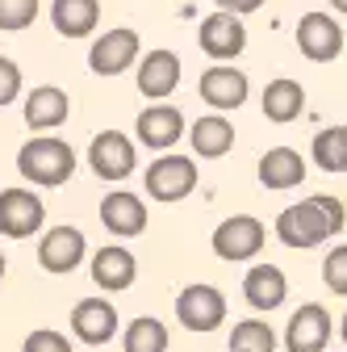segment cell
Returning a JSON list of instances; mask_svg holds the SVG:
<instances>
[{
  "instance_id": "5",
  "label": "cell",
  "mask_w": 347,
  "mask_h": 352,
  "mask_svg": "<svg viewBox=\"0 0 347 352\" xmlns=\"http://www.w3.org/2000/svg\"><path fill=\"white\" fill-rule=\"evenodd\" d=\"M47 223V206L34 189H0V235L5 239H29Z\"/></svg>"
},
{
  "instance_id": "9",
  "label": "cell",
  "mask_w": 347,
  "mask_h": 352,
  "mask_svg": "<svg viewBox=\"0 0 347 352\" xmlns=\"http://www.w3.org/2000/svg\"><path fill=\"white\" fill-rule=\"evenodd\" d=\"M84 252H88V243H84L80 227H51L38 243V264L55 277H67L84 264Z\"/></svg>"
},
{
  "instance_id": "7",
  "label": "cell",
  "mask_w": 347,
  "mask_h": 352,
  "mask_svg": "<svg viewBox=\"0 0 347 352\" xmlns=\"http://www.w3.org/2000/svg\"><path fill=\"white\" fill-rule=\"evenodd\" d=\"M197 42H201V51H205L209 59L230 63V59H239V55H243V47H247V30H243L239 13L218 9V13H209V17L201 21Z\"/></svg>"
},
{
  "instance_id": "31",
  "label": "cell",
  "mask_w": 347,
  "mask_h": 352,
  "mask_svg": "<svg viewBox=\"0 0 347 352\" xmlns=\"http://www.w3.org/2000/svg\"><path fill=\"white\" fill-rule=\"evenodd\" d=\"M17 97H21V67H17L13 59L0 55V109L13 105Z\"/></svg>"
},
{
  "instance_id": "29",
  "label": "cell",
  "mask_w": 347,
  "mask_h": 352,
  "mask_svg": "<svg viewBox=\"0 0 347 352\" xmlns=\"http://www.w3.org/2000/svg\"><path fill=\"white\" fill-rule=\"evenodd\" d=\"M322 281H326L331 294L347 298V243H339V248L326 252V260H322Z\"/></svg>"
},
{
  "instance_id": "37",
  "label": "cell",
  "mask_w": 347,
  "mask_h": 352,
  "mask_svg": "<svg viewBox=\"0 0 347 352\" xmlns=\"http://www.w3.org/2000/svg\"><path fill=\"white\" fill-rule=\"evenodd\" d=\"M343 130H347V126H343Z\"/></svg>"
},
{
  "instance_id": "35",
  "label": "cell",
  "mask_w": 347,
  "mask_h": 352,
  "mask_svg": "<svg viewBox=\"0 0 347 352\" xmlns=\"http://www.w3.org/2000/svg\"><path fill=\"white\" fill-rule=\"evenodd\" d=\"M0 281H5V256H0Z\"/></svg>"
},
{
  "instance_id": "10",
  "label": "cell",
  "mask_w": 347,
  "mask_h": 352,
  "mask_svg": "<svg viewBox=\"0 0 347 352\" xmlns=\"http://www.w3.org/2000/svg\"><path fill=\"white\" fill-rule=\"evenodd\" d=\"M264 223L251 214H230L226 223H218V231H213V252H218L222 260H251L259 248H264Z\"/></svg>"
},
{
  "instance_id": "32",
  "label": "cell",
  "mask_w": 347,
  "mask_h": 352,
  "mask_svg": "<svg viewBox=\"0 0 347 352\" xmlns=\"http://www.w3.org/2000/svg\"><path fill=\"white\" fill-rule=\"evenodd\" d=\"M213 5H218V9H226V13H255L259 5H268V0H213Z\"/></svg>"
},
{
  "instance_id": "16",
  "label": "cell",
  "mask_w": 347,
  "mask_h": 352,
  "mask_svg": "<svg viewBox=\"0 0 347 352\" xmlns=\"http://www.w3.org/2000/svg\"><path fill=\"white\" fill-rule=\"evenodd\" d=\"M101 223H105V231L117 235V239L143 235V231H147V206H143V197H134V193L113 189V193L101 201Z\"/></svg>"
},
{
  "instance_id": "26",
  "label": "cell",
  "mask_w": 347,
  "mask_h": 352,
  "mask_svg": "<svg viewBox=\"0 0 347 352\" xmlns=\"http://www.w3.org/2000/svg\"><path fill=\"white\" fill-rule=\"evenodd\" d=\"M314 164L322 172H347V130L331 126L314 135Z\"/></svg>"
},
{
  "instance_id": "19",
  "label": "cell",
  "mask_w": 347,
  "mask_h": 352,
  "mask_svg": "<svg viewBox=\"0 0 347 352\" xmlns=\"http://www.w3.org/2000/svg\"><path fill=\"white\" fill-rule=\"evenodd\" d=\"M67 113H71V101L55 84H38L25 97V126L29 130H59L67 122Z\"/></svg>"
},
{
  "instance_id": "2",
  "label": "cell",
  "mask_w": 347,
  "mask_h": 352,
  "mask_svg": "<svg viewBox=\"0 0 347 352\" xmlns=\"http://www.w3.org/2000/svg\"><path fill=\"white\" fill-rule=\"evenodd\" d=\"M17 172H21V181H34V185L55 189V185L71 181V172H75V151H71L63 139H55V135L29 139V143L17 151Z\"/></svg>"
},
{
  "instance_id": "27",
  "label": "cell",
  "mask_w": 347,
  "mask_h": 352,
  "mask_svg": "<svg viewBox=\"0 0 347 352\" xmlns=\"http://www.w3.org/2000/svg\"><path fill=\"white\" fill-rule=\"evenodd\" d=\"M230 348H247V352H276V331L264 319H243L230 331Z\"/></svg>"
},
{
  "instance_id": "4",
  "label": "cell",
  "mask_w": 347,
  "mask_h": 352,
  "mask_svg": "<svg viewBox=\"0 0 347 352\" xmlns=\"http://www.w3.org/2000/svg\"><path fill=\"white\" fill-rule=\"evenodd\" d=\"M176 319H180L189 331H201V336L218 331L222 319H226V298H222V289H213V285H205V281L180 289V298H176Z\"/></svg>"
},
{
  "instance_id": "25",
  "label": "cell",
  "mask_w": 347,
  "mask_h": 352,
  "mask_svg": "<svg viewBox=\"0 0 347 352\" xmlns=\"http://www.w3.org/2000/svg\"><path fill=\"white\" fill-rule=\"evenodd\" d=\"M121 352H167V327L151 315L134 319L121 336Z\"/></svg>"
},
{
  "instance_id": "30",
  "label": "cell",
  "mask_w": 347,
  "mask_h": 352,
  "mask_svg": "<svg viewBox=\"0 0 347 352\" xmlns=\"http://www.w3.org/2000/svg\"><path fill=\"white\" fill-rule=\"evenodd\" d=\"M21 352H71V344H67V336H59L51 327H38V331L25 336Z\"/></svg>"
},
{
  "instance_id": "22",
  "label": "cell",
  "mask_w": 347,
  "mask_h": 352,
  "mask_svg": "<svg viewBox=\"0 0 347 352\" xmlns=\"http://www.w3.org/2000/svg\"><path fill=\"white\" fill-rule=\"evenodd\" d=\"M306 181V160H301L293 147H272L264 160H259V185L264 189H293Z\"/></svg>"
},
{
  "instance_id": "6",
  "label": "cell",
  "mask_w": 347,
  "mask_h": 352,
  "mask_svg": "<svg viewBox=\"0 0 347 352\" xmlns=\"http://www.w3.org/2000/svg\"><path fill=\"white\" fill-rule=\"evenodd\" d=\"M139 164V151L121 130H101L88 147V168L101 176V181H125Z\"/></svg>"
},
{
  "instance_id": "23",
  "label": "cell",
  "mask_w": 347,
  "mask_h": 352,
  "mask_svg": "<svg viewBox=\"0 0 347 352\" xmlns=\"http://www.w3.org/2000/svg\"><path fill=\"white\" fill-rule=\"evenodd\" d=\"M101 21V5L97 0H55L51 5V25L63 38H88Z\"/></svg>"
},
{
  "instance_id": "3",
  "label": "cell",
  "mask_w": 347,
  "mask_h": 352,
  "mask_svg": "<svg viewBox=\"0 0 347 352\" xmlns=\"http://www.w3.org/2000/svg\"><path fill=\"white\" fill-rule=\"evenodd\" d=\"M147 193L155 197V201H184L193 189H197V164H193V155H159L151 168H147Z\"/></svg>"
},
{
  "instance_id": "20",
  "label": "cell",
  "mask_w": 347,
  "mask_h": 352,
  "mask_svg": "<svg viewBox=\"0 0 347 352\" xmlns=\"http://www.w3.org/2000/svg\"><path fill=\"white\" fill-rule=\"evenodd\" d=\"M134 277H139V260L130 256L125 248H101L97 256H93V281L101 285V289H109V294H121V289H130L134 285Z\"/></svg>"
},
{
  "instance_id": "14",
  "label": "cell",
  "mask_w": 347,
  "mask_h": 352,
  "mask_svg": "<svg viewBox=\"0 0 347 352\" xmlns=\"http://www.w3.org/2000/svg\"><path fill=\"white\" fill-rule=\"evenodd\" d=\"M134 135H139L143 147H151V151H167V147H176V143L184 139V113H180L176 105H151V109L139 113Z\"/></svg>"
},
{
  "instance_id": "13",
  "label": "cell",
  "mask_w": 347,
  "mask_h": 352,
  "mask_svg": "<svg viewBox=\"0 0 347 352\" xmlns=\"http://www.w3.org/2000/svg\"><path fill=\"white\" fill-rule=\"evenodd\" d=\"M326 340H331V315H326V306H318V302L297 306V315L285 327V348L289 352H322Z\"/></svg>"
},
{
  "instance_id": "8",
  "label": "cell",
  "mask_w": 347,
  "mask_h": 352,
  "mask_svg": "<svg viewBox=\"0 0 347 352\" xmlns=\"http://www.w3.org/2000/svg\"><path fill=\"white\" fill-rule=\"evenodd\" d=\"M297 47L310 63H331L343 55V25L331 13H306L297 21Z\"/></svg>"
},
{
  "instance_id": "17",
  "label": "cell",
  "mask_w": 347,
  "mask_h": 352,
  "mask_svg": "<svg viewBox=\"0 0 347 352\" xmlns=\"http://www.w3.org/2000/svg\"><path fill=\"white\" fill-rule=\"evenodd\" d=\"M71 331L84 344H109L117 336V311H113V302H105V298H84V302H75Z\"/></svg>"
},
{
  "instance_id": "24",
  "label": "cell",
  "mask_w": 347,
  "mask_h": 352,
  "mask_svg": "<svg viewBox=\"0 0 347 352\" xmlns=\"http://www.w3.org/2000/svg\"><path fill=\"white\" fill-rule=\"evenodd\" d=\"M301 109H306V88H301L297 80H272L268 88H264V118L268 122H276V126H285V122H293Z\"/></svg>"
},
{
  "instance_id": "33",
  "label": "cell",
  "mask_w": 347,
  "mask_h": 352,
  "mask_svg": "<svg viewBox=\"0 0 347 352\" xmlns=\"http://www.w3.org/2000/svg\"><path fill=\"white\" fill-rule=\"evenodd\" d=\"M331 5H335V9H339V13H347V0H331Z\"/></svg>"
},
{
  "instance_id": "28",
  "label": "cell",
  "mask_w": 347,
  "mask_h": 352,
  "mask_svg": "<svg viewBox=\"0 0 347 352\" xmlns=\"http://www.w3.org/2000/svg\"><path fill=\"white\" fill-rule=\"evenodd\" d=\"M34 17H38V0H0V30L5 34L34 25Z\"/></svg>"
},
{
  "instance_id": "1",
  "label": "cell",
  "mask_w": 347,
  "mask_h": 352,
  "mask_svg": "<svg viewBox=\"0 0 347 352\" xmlns=\"http://www.w3.org/2000/svg\"><path fill=\"white\" fill-rule=\"evenodd\" d=\"M339 231H343V201L331 193H314V197L276 214V239L285 248H297V252L318 248Z\"/></svg>"
},
{
  "instance_id": "21",
  "label": "cell",
  "mask_w": 347,
  "mask_h": 352,
  "mask_svg": "<svg viewBox=\"0 0 347 352\" xmlns=\"http://www.w3.org/2000/svg\"><path fill=\"white\" fill-rule=\"evenodd\" d=\"M189 139H193V155H201V160H222V155L235 147V126H230V118L218 109V113L197 118L193 130H189Z\"/></svg>"
},
{
  "instance_id": "18",
  "label": "cell",
  "mask_w": 347,
  "mask_h": 352,
  "mask_svg": "<svg viewBox=\"0 0 347 352\" xmlns=\"http://www.w3.org/2000/svg\"><path fill=\"white\" fill-rule=\"evenodd\" d=\"M243 298H247L251 311L268 315V311H276V306H285L289 281H285V273L276 269V264H255V269L243 277Z\"/></svg>"
},
{
  "instance_id": "34",
  "label": "cell",
  "mask_w": 347,
  "mask_h": 352,
  "mask_svg": "<svg viewBox=\"0 0 347 352\" xmlns=\"http://www.w3.org/2000/svg\"><path fill=\"white\" fill-rule=\"evenodd\" d=\"M339 336H343V344H347V315H343V327H339Z\"/></svg>"
},
{
  "instance_id": "36",
  "label": "cell",
  "mask_w": 347,
  "mask_h": 352,
  "mask_svg": "<svg viewBox=\"0 0 347 352\" xmlns=\"http://www.w3.org/2000/svg\"><path fill=\"white\" fill-rule=\"evenodd\" d=\"M230 352H247V348H230Z\"/></svg>"
},
{
  "instance_id": "15",
  "label": "cell",
  "mask_w": 347,
  "mask_h": 352,
  "mask_svg": "<svg viewBox=\"0 0 347 352\" xmlns=\"http://www.w3.org/2000/svg\"><path fill=\"white\" fill-rule=\"evenodd\" d=\"M134 84H139V93H143L147 101L171 97V93H176V84H180V55H171V51H151V55H143Z\"/></svg>"
},
{
  "instance_id": "12",
  "label": "cell",
  "mask_w": 347,
  "mask_h": 352,
  "mask_svg": "<svg viewBox=\"0 0 347 352\" xmlns=\"http://www.w3.org/2000/svg\"><path fill=\"white\" fill-rule=\"evenodd\" d=\"M247 93H251V84H247V76L239 72V67H230V63H218V67H209L205 76H201V84H197V97L209 105V109H239L243 101H247Z\"/></svg>"
},
{
  "instance_id": "11",
  "label": "cell",
  "mask_w": 347,
  "mask_h": 352,
  "mask_svg": "<svg viewBox=\"0 0 347 352\" xmlns=\"http://www.w3.org/2000/svg\"><path fill=\"white\" fill-rule=\"evenodd\" d=\"M139 47H143V42H139L134 30H109V34H101L88 47V67L97 76H121V72L134 67Z\"/></svg>"
}]
</instances>
